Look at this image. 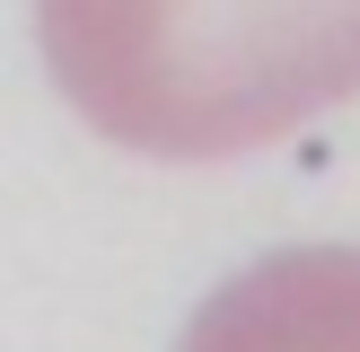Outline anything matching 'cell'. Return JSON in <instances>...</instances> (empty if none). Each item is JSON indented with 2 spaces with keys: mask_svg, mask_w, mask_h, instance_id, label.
Returning <instances> with one entry per match:
<instances>
[{
  "mask_svg": "<svg viewBox=\"0 0 360 352\" xmlns=\"http://www.w3.org/2000/svg\"><path fill=\"white\" fill-rule=\"evenodd\" d=\"M35 44L88 132L176 168L360 97V0H35Z\"/></svg>",
  "mask_w": 360,
  "mask_h": 352,
  "instance_id": "1",
  "label": "cell"
},
{
  "mask_svg": "<svg viewBox=\"0 0 360 352\" xmlns=\"http://www.w3.org/2000/svg\"><path fill=\"white\" fill-rule=\"evenodd\" d=\"M176 352H360V246H281L193 308Z\"/></svg>",
  "mask_w": 360,
  "mask_h": 352,
  "instance_id": "2",
  "label": "cell"
}]
</instances>
